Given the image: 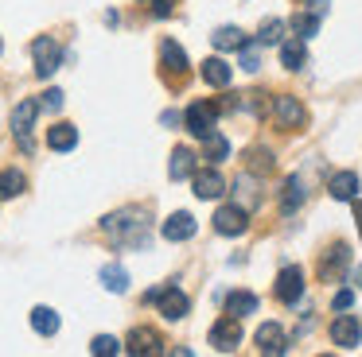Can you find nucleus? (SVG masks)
Listing matches in <instances>:
<instances>
[{
    "mask_svg": "<svg viewBox=\"0 0 362 357\" xmlns=\"http://www.w3.org/2000/svg\"><path fill=\"white\" fill-rule=\"evenodd\" d=\"M32 330L43 334V338L59 334V315H55L51 307H35V310H32Z\"/></svg>",
    "mask_w": 362,
    "mask_h": 357,
    "instance_id": "nucleus-26",
    "label": "nucleus"
},
{
    "mask_svg": "<svg viewBox=\"0 0 362 357\" xmlns=\"http://www.w3.org/2000/svg\"><path fill=\"white\" fill-rule=\"evenodd\" d=\"M351 303H354V291H346V287H343V291H335V303H331V307H335V310H351Z\"/></svg>",
    "mask_w": 362,
    "mask_h": 357,
    "instance_id": "nucleus-35",
    "label": "nucleus"
},
{
    "mask_svg": "<svg viewBox=\"0 0 362 357\" xmlns=\"http://www.w3.org/2000/svg\"><path fill=\"white\" fill-rule=\"evenodd\" d=\"M358 284H362V272H358Z\"/></svg>",
    "mask_w": 362,
    "mask_h": 357,
    "instance_id": "nucleus-40",
    "label": "nucleus"
},
{
    "mask_svg": "<svg viewBox=\"0 0 362 357\" xmlns=\"http://www.w3.org/2000/svg\"><path fill=\"white\" fill-rule=\"evenodd\" d=\"M354 222H358V233H362V202H354Z\"/></svg>",
    "mask_w": 362,
    "mask_h": 357,
    "instance_id": "nucleus-39",
    "label": "nucleus"
},
{
    "mask_svg": "<svg viewBox=\"0 0 362 357\" xmlns=\"http://www.w3.org/2000/svg\"><path fill=\"white\" fill-rule=\"evenodd\" d=\"M327 4H331V0H304V8H308V12H327Z\"/></svg>",
    "mask_w": 362,
    "mask_h": 357,
    "instance_id": "nucleus-37",
    "label": "nucleus"
},
{
    "mask_svg": "<svg viewBox=\"0 0 362 357\" xmlns=\"http://www.w3.org/2000/svg\"><path fill=\"white\" fill-rule=\"evenodd\" d=\"M230 78H234V70H230L226 59H206V62H203V82H206V85H214V90H226Z\"/></svg>",
    "mask_w": 362,
    "mask_h": 357,
    "instance_id": "nucleus-18",
    "label": "nucleus"
},
{
    "mask_svg": "<svg viewBox=\"0 0 362 357\" xmlns=\"http://www.w3.org/2000/svg\"><path fill=\"white\" fill-rule=\"evenodd\" d=\"M257 349H261V353H284V349H288V341H284L281 326H276V322L257 326Z\"/></svg>",
    "mask_w": 362,
    "mask_h": 357,
    "instance_id": "nucleus-15",
    "label": "nucleus"
},
{
    "mask_svg": "<svg viewBox=\"0 0 362 357\" xmlns=\"http://www.w3.org/2000/svg\"><path fill=\"white\" fill-rule=\"evenodd\" d=\"M226 155H230V144H226V136H222L218 128H214L211 136H203V159L206 163H214V167H218Z\"/></svg>",
    "mask_w": 362,
    "mask_h": 357,
    "instance_id": "nucleus-22",
    "label": "nucleus"
},
{
    "mask_svg": "<svg viewBox=\"0 0 362 357\" xmlns=\"http://www.w3.org/2000/svg\"><path fill=\"white\" fill-rule=\"evenodd\" d=\"M211 43L218 47V51H242L245 43H250V39H245V31L242 28H218L211 35Z\"/></svg>",
    "mask_w": 362,
    "mask_h": 357,
    "instance_id": "nucleus-24",
    "label": "nucleus"
},
{
    "mask_svg": "<svg viewBox=\"0 0 362 357\" xmlns=\"http://www.w3.org/2000/svg\"><path fill=\"white\" fill-rule=\"evenodd\" d=\"M292 31H296L300 39L315 35V31H320V12H308V8H300V12L292 16Z\"/></svg>",
    "mask_w": 362,
    "mask_h": 357,
    "instance_id": "nucleus-28",
    "label": "nucleus"
},
{
    "mask_svg": "<svg viewBox=\"0 0 362 357\" xmlns=\"http://www.w3.org/2000/svg\"><path fill=\"white\" fill-rule=\"evenodd\" d=\"M152 12L164 20V16H172V0H152Z\"/></svg>",
    "mask_w": 362,
    "mask_h": 357,
    "instance_id": "nucleus-36",
    "label": "nucleus"
},
{
    "mask_svg": "<svg viewBox=\"0 0 362 357\" xmlns=\"http://www.w3.org/2000/svg\"><path fill=\"white\" fill-rule=\"evenodd\" d=\"M211 346L222 349V353H234V349L242 346V318H234V315L218 318V322L211 326Z\"/></svg>",
    "mask_w": 362,
    "mask_h": 357,
    "instance_id": "nucleus-5",
    "label": "nucleus"
},
{
    "mask_svg": "<svg viewBox=\"0 0 362 357\" xmlns=\"http://www.w3.org/2000/svg\"><path fill=\"white\" fill-rule=\"evenodd\" d=\"M102 284H105V291L121 295L129 287V272L121 268V264H105V268H102Z\"/></svg>",
    "mask_w": 362,
    "mask_h": 357,
    "instance_id": "nucleus-27",
    "label": "nucleus"
},
{
    "mask_svg": "<svg viewBox=\"0 0 362 357\" xmlns=\"http://www.w3.org/2000/svg\"><path fill=\"white\" fill-rule=\"evenodd\" d=\"M331 341H335L339 349H354L362 341V322L354 315H343V310H339V315L331 318Z\"/></svg>",
    "mask_w": 362,
    "mask_h": 357,
    "instance_id": "nucleus-6",
    "label": "nucleus"
},
{
    "mask_svg": "<svg viewBox=\"0 0 362 357\" xmlns=\"http://www.w3.org/2000/svg\"><path fill=\"white\" fill-rule=\"evenodd\" d=\"M156 307H160V315H164L168 322H180V318H187V310H191V299L180 291V287H172V284H168L164 291H160Z\"/></svg>",
    "mask_w": 362,
    "mask_h": 357,
    "instance_id": "nucleus-9",
    "label": "nucleus"
},
{
    "mask_svg": "<svg viewBox=\"0 0 362 357\" xmlns=\"http://www.w3.org/2000/svg\"><path fill=\"white\" fill-rule=\"evenodd\" d=\"M304 202V186H300V175H292L284 183V198H281V210L284 214H296V206Z\"/></svg>",
    "mask_w": 362,
    "mask_h": 357,
    "instance_id": "nucleus-29",
    "label": "nucleus"
},
{
    "mask_svg": "<svg viewBox=\"0 0 362 357\" xmlns=\"http://www.w3.org/2000/svg\"><path fill=\"white\" fill-rule=\"evenodd\" d=\"M304 62H308V47H304V39H288V43H281V66L300 70Z\"/></svg>",
    "mask_w": 362,
    "mask_h": 357,
    "instance_id": "nucleus-25",
    "label": "nucleus"
},
{
    "mask_svg": "<svg viewBox=\"0 0 362 357\" xmlns=\"http://www.w3.org/2000/svg\"><path fill=\"white\" fill-rule=\"evenodd\" d=\"M40 105H43V109H51V113H59V109H63V90H47Z\"/></svg>",
    "mask_w": 362,
    "mask_h": 357,
    "instance_id": "nucleus-33",
    "label": "nucleus"
},
{
    "mask_svg": "<svg viewBox=\"0 0 362 357\" xmlns=\"http://www.w3.org/2000/svg\"><path fill=\"white\" fill-rule=\"evenodd\" d=\"M245 225H250V210L245 206H218V214H214V229L222 233V237H238V233H245Z\"/></svg>",
    "mask_w": 362,
    "mask_h": 357,
    "instance_id": "nucleus-8",
    "label": "nucleus"
},
{
    "mask_svg": "<svg viewBox=\"0 0 362 357\" xmlns=\"http://www.w3.org/2000/svg\"><path fill=\"white\" fill-rule=\"evenodd\" d=\"M24 190H28V178H24V171H16V167L0 171V202H4V198H20Z\"/></svg>",
    "mask_w": 362,
    "mask_h": 357,
    "instance_id": "nucleus-21",
    "label": "nucleus"
},
{
    "mask_svg": "<svg viewBox=\"0 0 362 357\" xmlns=\"http://www.w3.org/2000/svg\"><path fill=\"white\" fill-rule=\"evenodd\" d=\"M78 144V128H74V124H51L47 128V147L51 152H71V147Z\"/></svg>",
    "mask_w": 362,
    "mask_h": 357,
    "instance_id": "nucleus-16",
    "label": "nucleus"
},
{
    "mask_svg": "<svg viewBox=\"0 0 362 357\" xmlns=\"http://www.w3.org/2000/svg\"><path fill=\"white\" fill-rule=\"evenodd\" d=\"M273 116H276V124L288 128V132L308 124V113H304V105H300V97H288V93H281V97L273 101Z\"/></svg>",
    "mask_w": 362,
    "mask_h": 357,
    "instance_id": "nucleus-7",
    "label": "nucleus"
},
{
    "mask_svg": "<svg viewBox=\"0 0 362 357\" xmlns=\"http://www.w3.org/2000/svg\"><path fill=\"white\" fill-rule=\"evenodd\" d=\"M234 190H242L245 210H253V206H257V183H253L250 175H245V178H238V183H234Z\"/></svg>",
    "mask_w": 362,
    "mask_h": 357,
    "instance_id": "nucleus-32",
    "label": "nucleus"
},
{
    "mask_svg": "<svg viewBox=\"0 0 362 357\" xmlns=\"http://www.w3.org/2000/svg\"><path fill=\"white\" fill-rule=\"evenodd\" d=\"M129 353H136V357L164 353V338H160L156 330H148V326H136V330L129 334Z\"/></svg>",
    "mask_w": 362,
    "mask_h": 357,
    "instance_id": "nucleus-13",
    "label": "nucleus"
},
{
    "mask_svg": "<svg viewBox=\"0 0 362 357\" xmlns=\"http://www.w3.org/2000/svg\"><path fill=\"white\" fill-rule=\"evenodd\" d=\"M281 35H284V23H281V20H265V23H261V31H257V43H261V47L281 43Z\"/></svg>",
    "mask_w": 362,
    "mask_h": 357,
    "instance_id": "nucleus-31",
    "label": "nucleus"
},
{
    "mask_svg": "<svg viewBox=\"0 0 362 357\" xmlns=\"http://www.w3.org/2000/svg\"><path fill=\"white\" fill-rule=\"evenodd\" d=\"M346 264H351V248H346V245L327 248V256L320 260V279H323V284H335V279H343Z\"/></svg>",
    "mask_w": 362,
    "mask_h": 357,
    "instance_id": "nucleus-12",
    "label": "nucleus"
},
{
    "mask_svg": "<svg viewBox=\"0 0 362 357\" xmlns=\"http://www.w3.org/2000/svg\"><path fill=\"white\" fill-rule=\"evenodd\" d=\"M327 190H331V198H339V202H354V194H358V175H354V171H339V175H331Z\"/></svg>",
    "mask_w": 362,
    "mask_h": 357,
    "instance_id": "nucleus-17",
    "label": "nucleus"
},
{
    "mask_svg": "<svg viewBox=\"0 0 362 357\" xmlns=\"http://www.w3.org/2000/svg\"><path fill=\"white\" fill-rule=\"evenodd\" d=\"M253 310H257V295L253 291H230L226 295V315L245 318V315H253Z\"/></svg>",
    "mask_w": 362,
    "mask_h": 357,
    "instance_id": "nucleus-23",
    "label": "nucleus"
},
{
    "mask_svg": "<svg viewBox=\"0 0 362 357\" xmlns=\"http://www.w3.org/2000/svg\"><path fill=\"white\" fill-rule=\"evenodd\" d=\"M32 59H35V74L51 78L59 70V62H63V47L51 35H40V39H32Z\"/></svg>",
    "mask_w": 362,
    "mask_h": 357,
    "instance_id": "nucleus-3",
    "label": "nucleus"
},
{
    "mask_svg": "<svg viewBox=\"0 0 362 357\" xmlns=\"http://www.w3.org/2000/svg\"><path fill=\"white\" fill-rule=\"evenodd\" d=\"M90 353L94 357H110V353H121V341L110 338V334H98L94 341H90Z\"/></svg>",
    "mask_w": 362,
    "mask_h": 357,
    "instance_id": "nucleus-30",
    "label": "nucleus"
},
{
    "mask_svg": "<svg viewBox=\"0 0 362 357\" xmlns=\"http://www.w3.org/2000/svg\"><path fill=\"white\" fill-rule=\"evenodd\" d=\"M102 233H105V237H113V245L144 248V245H148V217H144V210H136V206L113 210V214L102 217Z\"/></svg>",
    "mask_w": 362,
    "mask_h": 357,
    "instance_id": "nucleus-1",
    "label": "nucleus"
},
{
    "mask_svg": "<svg viewBox=\"0 0 362 357\" xmlns=\"http://www.w3.org/2000/svg\"><path fill=\"white\" fill-rule=\"evenodd\" d=\"M300 295H304V268L288 264V268H281V276H276V299L300 303Z\"/></svg>",
    "mask_w": 362,
    "mask_h": 357,
    "instance_id": "nucleus-10",
    "label": "nucleus"
},
{
    "mask_svg": "<svg viewBox=\"0 0 362 357\" xmlns=\"http://www.w3.org/2000/svg\"><path fill=\"white\" fill-rule=\"evenodd\" d=\"M191 186H195V198H222V194H226V178L218 175V171H214V163L206 171H195V175H191Z\"/></svg>",
    "mask_w": 362,
    "mask_h": 357,
    "instance_id": "nucleus-11",
    "label": "nucleus"
},
{
    "mask_svg": "<svg viewBox=\"0 0 362 357\" xmlns=\"http://www.w3.org/2000/svg\"><path fill=\"white\" fill-rule=\"evenodd\" d=\"M160 124H164V128H172V124H180V113H172V109H168V113L160 116Z\"/></svg>",
    "mask_w": 362,
    "mask_h": 357,
    "instance_id": "nucleus-38",
    "label": "nucleus"
},
{
    "mask_svg": "<svg viewBox=\"0 0 362 357\" xmlns=\"http://www.w3.org/2000/svg\"><path fill=\"white\" fill-rule=\"evenodd\" d=\"M250 159H253V171H273V155L269 152H250Z\"/></svg>",
    "mask_w": 362,
    "mask_h": 357,
    "instance_id": "nucleus-34",
    "label": "nucleus"
},
{
    "mask_svg": "<svg viewBox=\"0 0 362 357\" xmlns=\"http://www.w3.org/2000/svg\"><path fill=\"white\" fill-rule=\"evenodd\" d=\"M218 113H222V109L214 105V101H195V105L187 109V116H183V124H187L191 136L203 140V136H211V132H214V124H218Z\"/></svg>",
    "mask_w": 362,
    "mask_h": 357,
    "instance_id": "nucleus-2",
    "label": "nucleus"
},
{
    "mask_svg": "<svg viewBox=\"0 0 362 357\" xmlns=\"http://www.w3.org/2000/svg\"><path fill=\"white\" fill-rule=\"evenodd\" d=\"M168 175H172L175 183L195 175V152H191V147H175V152H172V163H168Z\"/></svg>",
    "mask_w": 362,
    "mask_h": 357,
    "instance_id": "nucleus-20",
    "label": "nucleus"
},
{
    "mask_svg": "<svg viewBox=\"0 0 362 357\" xmlns=\"http://www.w3.org/2000/svg\"><path fill=\"white\" fill-rule=\"evenodd\" d=\"M160 59H164V66L172 70L175 78L187 74V54H183V47L175 43V39H164V43H160Z\"/></svg>",
    "mask_w": 362,
    "mask_h": 357,
    "instance_id": "nucleus-19",
    "label": "nucleus"
},
{
    "mask_svg": "<svg viewBox=\"0 0 362 357\" xmlns=\"http://www.w3.org/2000/svg\"><path fill=\"white\" fill-rule=\"evenodd\" d=\"M40 101H20L16 109H12V132H16V140H20V147L24 152H32V124H35V113H40Z\"/></svg>",
    "mask_w": 362,
    "mask_h": 357,
    "instance_id": "nucleus-4",
    "label": "nucleus"
},
{
    "mask_svg": "<svg viewBox=\"0 0 362 357\" xmlns=\"http://www.w3.org/2000/svg\"><path fill=\"white\" fill-rule=\"evenodd\" d=\"M160 233H164V241H191L195 237V217H191L187 210H180V214H172L160 225Z\"/></svg>",
    "mask_w": 362,
    "mask_h": 357,
    "instance_id": "nucleus-14",
    "label": "nucleus"
}]
</instances>
